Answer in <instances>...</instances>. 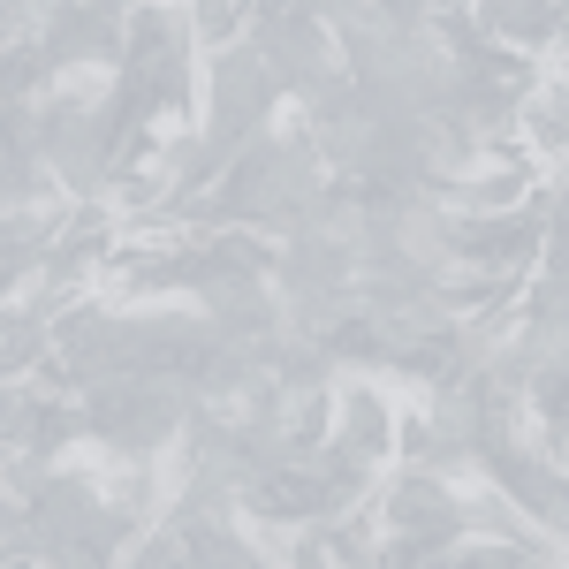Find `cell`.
<instances>
[{"mask_svg":"<svg viewBox=\"0 0 569 569\" xmlns=\"http://www.w3.org/2000/svg\"><path fill=\"white\" fill-rule=\"evenodd\" d=\"M554 410H562V417H569V388H554Z\"/></svg>","mask_w":569,"mask_h":569,"instance_id":"6da1fadb","label":"cell"}]
</instances>
